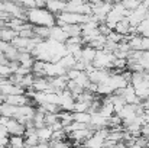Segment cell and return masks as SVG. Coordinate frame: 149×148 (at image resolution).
<instances>
[{"mask_svg": "<svg viewBox=\"0 0 149 148\" xmlns=\"http://www.w3.org/2000/svg\"><path fill=\"white\" fill-rule=\"evenodd\" d=\"M26 22L33 26H54L56 22V16L52 15L47 7H33L26 10Z\"/></svg>", "mask_w": 149, "mask_h": 148, "instance_id": "6da1fadb", "label": "cell"}, {"mask_svg": "<svg viewBox=\"0 0 149 148\" xmlns=\"http://www.w3.org/2000/svg\"><path fill=\"white\" fill-rule=\"evenodd\" d=\"M113 61H114V55L111 52H106L104 49H97L96 52V58L91 62L94 68H106L110 70L113 67Z\"/></svg>", "mask_w": 149, "mask_h": 148, "instance_id": "7a4b0ae2", "label": "cell"}, {"mask_svg": "<svg viewBox=\"0 0 149 148\" xmlns=\"http://www.w3.org/2000/svg\"><path fill=\"white\" fill-rule=\"evenodd\" d=\"M6 131H7L9 135H23L25 131H26V128H25V125L20 123L17 119L10 118L9 122H7V125H6Z\"/></svg>", "mask_w": 149, "mask_h": 148, "instance_id": "3957f363", "label": "cell"}, {"mask_svg": "<svg viewBox=\"0 0 149 148\" xmlns=\"http://www.w3.org/2000/svg\"><path fill=\"white\" fill-rule=\"evenodd\" d=\"M45 77H56V76H64L67 70L59 64V62H45Z\"/></svg>", "mask_w": 149, "mask_h": 148, "instance_id": "277c9868", "label": "cell"}, {"mask_svg": "<svg viewBox=\"0 0 149 148\" xmlns=\"http://www.w3.org/2000/svg\"><path fill=\"white\" fill-rule=\"evenodd\" d=\"M49 39L55 41V42H59V44H65L67 39H68V35L65 34V31L61 26L54 25L49 28Z\"/></svg>", "mask_w": 149, "mask_h": 148, "instance_id": "5b68a950", "label": "cell"}, {"mask_svg": "<svg viewBox=\"0 0 149 148\" xmlns=\"http://www.w3.org/2000/svg\"><path fill=\"white\" fill-rule=\"evenodd\" d=\"M4 102L13 105V106H23V105H31V99L26 95H9L4 97Z\"/></svg>", "mask_w": 149, "mask_h": 148, "instance_id": "8992f818", "label": "cell"}, {"mask_svg": "<svg viewBox=\"0 0 149 148\" xmlns=\"http://www.w3.org/2000/svg\"><path fill=\"white\" fill-rule=\"evenodd\" d=\"M96 52H97V49H94L93 47H90V45H87V44H86V45H83L80 60L88 65V64H91V62L94 61V58H96Z\"/></svg>", "mask_w": 149, "mask_h": 148, "instance_id": "52a82bcc", "label": "cell"}, {"mask_svg": "<svg viewBox=\"0 0 149 148\" xmlns=\"http://www.w3.org/2000/svg\"><path fill=\"white\" fill-rule=\"evenodd\" d=\"M45 7L49 10L52 15L56 16V15H59L61 12L65 10V1H62V0H47Z\"/></svg>", "mask_w": 149, "mask_h": 148, "instance_id": "ba28073f", "label": "cell"}, {"mask_svg": "<svg viewBox=\"0 0 149 148\" xmlns=\"http://www.w3.org/2000/svg\"><path fill=\"white\" fill-rule=\"evenodd\" d=\"M17 36V32L9 26H1L0 28V41L4 42H12L15 38Z\"/></svg>", "mask_w": 149, "mask_h": 148, "instance_id": "9c48e42d", "label": "cell"}, {"mask_svg": "<svg viewBox=\"0 0 149 148\" xmlns=\"http://www.w3.org/2000/svg\"><path fill=\"white\" fill-rule=\"evenodd\" d=\"M17 112V106H13L7 102H3L0 105V116H6V118H15Z\"/></svg>", "mask_w": 149, "mask_h": 148, "instance_id": "30bf717a", "label": "cell"}, {"mask_svg": "<svg viewBox=\"0 0 149 148\" xmlns=\"http://www.w3.org/2000/svg\"><path fill=\"white\" fill-rule=\"evenodd\" d=\"M103 144H104V140L100 138L99 135H96V134H93L88 140H86L83 142V145L86 148H103Z\"/></svg>", "mask_w": 149, "mask_h": 148, "instance_id": "8fae6325", "label": "cell"}, {"mask_svg": "<svg viewBox=\"0 0 149 148\" xmlns=\"http://www.w3.org/2000/svg\"><path fill=\"white\" fill-rule=\"evenodd\" d=\"M36 135H38L39 141H42V142H49L51 140H52V129H51L49 126L45 125V126L36 129Z\"/></svg>", "mask_w": 149, "mask_h": 148, "instance_id": "7c38bea8", "label": "cell"}, {"mask_svg": "<svg viewBox=\"0 0 149 148\" xmlns=\"http://www.w3.org/2000/svg\"><path fill=\"white\" fill-rule=\"evenodd\" d=\"M9 148H23L25 138L23 135H9Z\"/></svg>", "mask_w": 149, "mask_h": 148, "instance_id": "4fadbf2b", "label": "cell"}, {"mask_svg": "<svg viewBox=\"0 0 149 148\" xmlns=\"http://www.w3.org/2000/svg\"><path fill=\"white\" fill-rule=\"evenodd\" d=\"M75 61H77V60H75L71 54H65L64 57H61V58H59V61H58V62H59L65 70H70V68H74Z\"/></svg>", "mask_w": 149, "mask_h": 148, "instance_id": "5bb4252c", "label": "cell"}, {"mask_svg": "<svg viewBox=\"0 0 149 148\" xmlns=\"http://www.w3.org/2000/svg\"><path fill=\"white\" fill-rule=\"evenodd\" d=\"M58 119H59V122L62 123V126H67V125H70V123L74 121L72 112H70V110H59V112H58Z\"/></svg>", "mask_w": 149, "mask_h": 148, "instance_id": "9a60e30c", "label": "cell"}, {"mask_svg": "<svg viewBox=\"0 0 149 148\" xmlns=\"http://www.w3.org/2000/svg\"><path fill=\"white\" fill-rule=\"evenodd\" d=\"M72 118H74L75 122L88 125L90 123V119H91V115L88 112H72Z\"/></svg>", "mask_w": 149, "mask_h": 148, "instance_id": "2e32d148", "label": "cell"}, {"mask_svg": "<svg viewBox=\"0 0 149 148\" xmlns=\"http://www.w3.org/2000/svg\"><path fill=\"white\" fill-rule=\"evenodd\" d=\"M136 32L141 36H149V15L136 26Z\"/></svg>", "mask_w": 149, "mask_h": 148, "instance_id": "e0dca14e", "label": "cell"}, {"mask_svg": "<svg viewBox=\"0 0 149 148\" xmlns=\"http://www.w3.org/2000/svg\"><path fill=\"white\" fill-rule=\"evenodd\" d=\"M39 106H42V109H44L47 113H58V112L61 110V107H59L58 105H55V103H42V105H39Z\"/></svg>", "mask_w": 149, "mask_h": 148, "instance_id": "ac0fdd59", "label": "cell"}, {"mask_svg": "<svg viewBox=\"0 0 149 148\" xmlns=\"http://www.w3.org/2000/svg\"><path fill=\"white\" fill-rule=\"evenodd\" d=\"M88 106H90V103H86V102H78V100H75L72 112H87V110H88Z\"/></svg>", "mask_w": 149, "mask_h": 148, "instance_id": "d6986e66", "label": "cell"}, {"mask_svg": "<svg viewBox=\"0 0 149 148\" xmlns=\"http://www.w3.org/2000/svg\"><path fill=\"white\" fill-rule=\"evenodd\" d=\"M122 4L125 6V9H126L127 12H130V10H135V9L141 4V1H139V0H125Z\"/></svg>", "mask_w": 149, "mask_h": 148, "instance_id": "ffe728a7", "label": "cell"}, {"mask_svg": "<svg viewBox=\"0 0 149 148\" xmlns=\"http://www.w3.org/2000/svg\"><path fill=\"white\" fill-rule=\"evenodd\" d=\"M58 121V113H45V125L51 126Z\"/></svg>", "mask_w": 149, "mask_h": 148, "instance_id": "44dd1931", "label": "cell"}, {"mask_svg": "<svg viewBox=\"0 0 149 148\" xmlns=\"http://www.w3.org/2000/svg\"><path fill=\"white\" fill-rule=\"evenodd\" d=\"M141 51H149V36H142V39H141Z\"/></svg>", "mask_w": 149, "mask_h": 148, "instance_id": "7402d4cb", "label": "cell"}, {"mask_svg": "<svg viewBox=\"0 0 149 148\" xmlns=\"http://www.w3.org/2000/svg\"><path fill=\"white\" fill-rule=\"evenodd\" d=\"M33 148H51V147H49V142H42V141H39Z\"/></svg>", "mask_w": 149, "mask_h": 148, "instance_id": "603a6c76", "label": "cell"}, {"mask_svg": "<svg viewBox=\"0 0 149 148\" xmlns=\"http://www.w3.org/2000/svg\"><path fill=\"white\" fill-rule=\"evenodd\" d=\"M0 148H9V145H0Z\"/></svg>", "mask_w": 149, "mask_h": 148, "instance_id": "cb8c5ba5", "label": "cell"}, {"mask_svg": "<svg viewBox=\"0 0 149 148\" xmlns=\"http://www.w3.org/2000/svg\"><path fill=\"white\" fill-rule=\"evenodd\" d=\"M139 1H141V3H142V1H145V0H139Z\"/></svg>", "mask_w": 149, "mask_h": 148, "instance_id": "d4e9b609", "label": "cell"}]
</instances>
